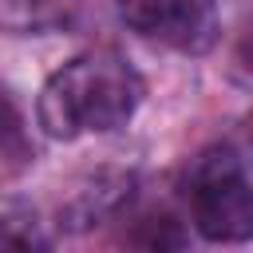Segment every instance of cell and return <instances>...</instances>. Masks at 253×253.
Instances as JSON below:
<instances>
[{
  "instance_id": "1",
  "label": "cell",
  "mask_w": 253,
  "mask_h": 253,
  "mask_svg": "<svg viewBox=\"0 0 253 253\" xmlns=\"http://www.w3.org/2000/svg\"><path fill=\"white\" fill-rule=\"evenodd\" d=\"M142 83L115 51H87L63 63L40 95V123L51 138H75L87 130H111L138 107Z\"/></svg>"
},
{
  "instance_id": "2",
  "label": "cell",
  "mask_w": 253,
  "mask_h": 253,
  "mask_svg": "<svg viewBox=\"0 0 253 253\" xmlns=\"http://www.w3.org/2000/svg\"><path fill=\"white\" fill-rule=\"evenodd\" d=\"M190 202L198 233L210 241L253 237V190L229 150L206 154L190 178Z\"/></svg>"
},
{
  "instance_id": "3",
  "label": "cell",
  "mask_w": 253,
  "mask_h": 253,
  "mask_svg": "<svg viewBox=\"0 0 253 253\" xmlns=\"http://www.w3.org/2000/svg\"><path fill=\"white\" fill-rule=\"evenodd\" d=\"M123 20L150 40H162L178 51H206L217 36L213 0H119Z\"/></svg>"
},
{
  "instance_id": "4",
  "label": "cell",
  "mask_w": 253,
  "mask_h": 253,
  "mask_svg": "<svg viewBox=\"0 0 253 253\" xmlns=\"http://www.w3.org/2000/svg\"><path fill=\"white\" fill-rule=\"evenodd\" d=\"M241 63H245V67L253 71V28H249V36L241 40Z\"/></svg>"
}]
</instances>
